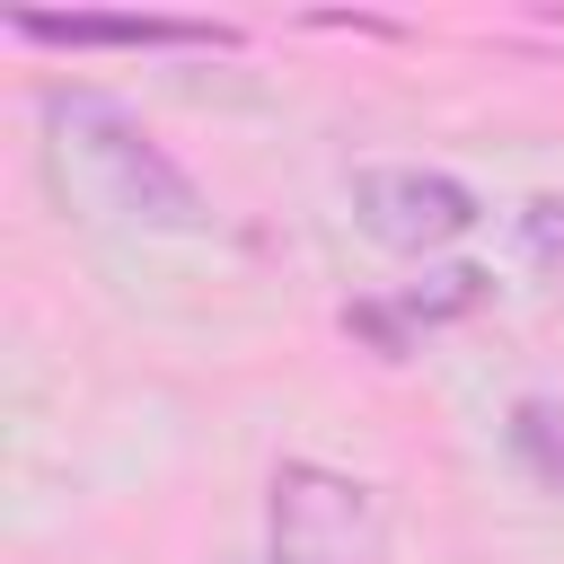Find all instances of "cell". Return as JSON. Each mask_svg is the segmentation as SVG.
<instances>
[{"mask_svg":"<svg viewBox=\"0 0 564 564\" xmlns=\"http://www.w3.org/2000/svg\"><path fill=\"white\" fill-rule=\"evenodd\" d=\"M352 220L397 256H432V247H458L476 229V194L441 167H361L352 176Z\"/></svg>","mask_w":564,"mask_h":564,"instance_id":"3","label":"cell"},{"mask_svg":"<svg viewBox=\"0 0 564 564\" xmlns=\"http://www.w3.org/2000/svg\"><path fill=\"white\" fill-rule=\"evenodd\" d=\"M511 449L529 458V476H538V485H555V494H564V405H555V397H529V405L511 414Z\"/></svg>","mask_w":564,"mask_h":564,"instance_id":"6","label":"cell"},{"mask_svg":"<svg viewBox=\"0 0 564 564\" xmlns=\"http://www.w3.org/2000/svg\"><path fill=\"white\" fill-rule=\"evenodd\" d=\"M18 44L62 53H229L238 35L212 18H150V9H9Z\"/></svg>","mask_w":564,"mask_h":564,"instance_id":"4","label":"cell"},{"mask_svg":"<svg viewBox=\"0 0 564 564\" xmlns=\"http://www.w3.org/2000/svg\"><path fill=\"white\" fill-rule=\"evenodd\" d=\"M476 300H485V273H476V264H441V273H432V282H414L397 308H352V326H361V335H379V344L397 352V335H405V326H441V317H467Z\"/></svg>","mask_w":564,"mask_h":564,"instance_id":"5","label":"cell"},{"mask_svg":"<svg viewBox=\"0 0 564 564\" xmlns=\"http://www.w3.org/2000/svg\"><path fill=\"white\" fill-rule=\"evenodd\" d=\"M44 167H53L62 203H79L88 220L150 229V238H203V229H212L203 185H194L115 97L53 88V97H44Z\"/></svg>","mask_w":564,"mask_h":564,"instance_id":"1","label":"cell"},{"mask_svg":"<svg viewBox=\"0 0 564 564\" xmlns=\"http://www.w3.org/2000/svg\"><path fill=\"white\" fill-rule=\"evenodd\" d=\"M273 564H379V502L335 467L273 476Z\"/></svg>","mask_w":564,"mask_h":564,"instance_id":"2","label":"cell"},{"mask_svg":"<svg viewBox=\"0 0 564 564\" xmlns=\"http://www.w3.org/2000/svg\"><path fill=\"white\" fill-rule=\"evenodd\" d=\"M520 247H529V264L564 273V194H546V203L520 212Z\"/></svg>","mask_w":564,"mask_h":564,"instance_id":"7","label":"cell"}]
</instances>
